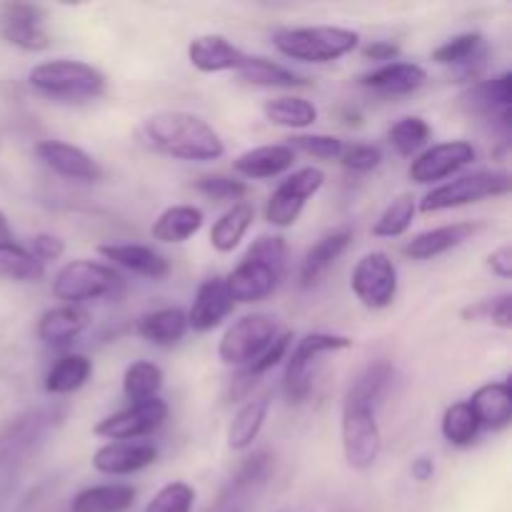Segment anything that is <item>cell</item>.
I'll return each mask as SVG.
<instances>
[{
	"label": "cell",
	"instance_id": "obj_1",
	"mask_svg": "<svg viewBox=\"0 0 512 512\" xmlns=\"http://www.w3.org/2000/svg\"><path fill=\"white\" fill-rule=\"evenodd\" d=\"M143 135L158 153L185 163H213L225 155L218 130L188 110H158L145 118Z\"/></svg>",
	"mask_w": 512,
	"mask_h": 512
},
{
	"label": "cell",
	"instance_id": "obj_2",
	"mask_svg": "<svg viewBox=\"0 0 512 512\" xmlns=\"http://www.w3.org/2000/svg\"><path fill=\"white\" fill-rule=\"evenodd\" d=\"M288 245L283 235H260L225 278L233 303H258L275 293L285 273Z\"/></svg>",
	"mask_w": 512,
	"mask_h": 512
},
{
	"label": "cell",
	"instance_id": "obj_3",
	"mask_svg": "<svg viewBox=\"0 0 512 512\" xmlns=\"http://www.w3.org/2000/svg\"><path fill=\"white\" fill-rule=\"evenodd\" d=\"M273 43L285 58L298 63L328 65L353 53L360 43L358 30L340 25H305V28L275 30Z\"/></svg>",
	"mask_w": 512,
	"mask_h": 512
},
{
	"label": "cell",
	"instance_id": "obj_4",
	"mask_svg": "<svg viewBox=\"0 0 512 512\" xmlns=\"http://www.w3.org/2000/svg\"><path fill=\"white\" fill-rule=\"evenodd\" d=\"M28 83L38 93L63 103H83L105 93V75L83 60H45L28 73Z\"/></svg>",
	"mask_w": 512,
	"mask_h": 512
},
{
	"label": "cell",
	"instance_id": "obj_5",
	"mask_svg": "<svg viewBox=\"0 0 512 512\" xmlns=\"http://www.w3.org/2000/svg\"><path fill=\"white\" fill-rule=\"evenodd\" d=\"M340 433H343L345 463L350 470L365 473L378 463L380 450H383V433L378 425V408L373 403L345 393Z\"/></svg>",
	"mask_w": 512,
	"mask_h": 512
},
{
	"label": "cell",
	"instance_id": "obj_6",
	"mask_svg": "<svg viewBox=\"0 0 512 512\" xmlns=\"http://www.w3.org/2000/svg\"><path fill=\"white\" fill-rule=\"evenodd\" d=\"M353 348V340L345 335L335 333H308L295 343L290 355L285 360V375L283 388L285 398L290 405H303L313 393L315 383V368H318L320 358L328 353H338V350Z\"/></svg>",
	"mask_w": 512,
	"mask_h": 512
},
{
	"label": "cell",
	"instance_id": "obj_7",
	"mask_svg": "<svg viewBox=\"0 0 512 512\" xmlns=\"http://www.w3.org/2000/svg\"><path fill=\"white\" fill-rule=\"evenodd\" d=\"M50 290H53L55 298L63 300V305H78L80 308L90 300L113 298L118 290H123V278L110 265L80 258L65 263L53 275Z\"/></svg>",
	"mask_w": 512,
	"mask_h": 512
},
{
	"label": "cell",
	"instance_id": "obj_8",
	"mask_svg": "<svg viewBox=\"0 0 512 512\" xmlns=\"http://www.w3.org/2000/svg\"><path fill=\"white\" fill-rule=\"evenodd\" d=\"M512 188V180L503 170H480L473 175H460V178L450 180V183L438 185L430 190L423 200H420V213H443V210L463 208V205L483 203V200L500 198L508 195Z\"/></svg>",
	"mask_w": 512,
	"mask_h": 512
},
{
	"label": "cell",
	"instance_id": "obj_9",
	"mask_svg": "<svg viewBox=\"0 0 512 512\" xmlns=\"http://www.w3.org/2000/svg\"><path fill=\"white\" fill-rule=\"evenodd\" d=\"M278 320L268 313L243 315L223 333L218 343L220 363L228 368H245L278 338Z\"/></svg>",
	"mask_w": 512,
	"mask_h": 512
},
{
	"label": "cell",
	"instance_id": "obj_10",
	"mask_svg": "<svg viewBox=\"0 0 512 512\" xmlns=\"http://www.w3.org/2000/svg\"><path fill=\"white\" fill-rule=\"evenodd\" d=\"M65 418L63 405H43V408L28 410V413L18 415L10 420L3 430H0V465H10L15 460L25 458L45 435L53 428H58Z\"/></svg>",
	"mask_w": 512,
	"mask_h": 512
},
{
	"label": "cell",
	"instance_id": "obj_11",
	"mask_svg": "<svg viewBox=\"0 0 512 512\" xmlns=\"http://www.w3.org/2000/svg\"><path fill=\"white\" fill-rule=\"evenodd\" d=\"M350 290L368 310H385L398 295V268L388 253H365L350 273Z\"/></svg>",
	"mask_w": 512,
	"mask_h": 512
},
{
	"label": "cell",
	"instance_id": "obj_12",
	"mask_svg": "<svg viewBox=\"0 0 512 512\" xmlns=\"http://www.w3.org/2000/svg\"><path fill=\"white\" fill-rule=\"evenodd\" d=\"M325 185V173L320 168H300L283 180L265 203V220L273 228H293L303 213L305 203Z\"/></svg>",
	"mask_w": 512,
	"mask_h": 512
},
{
	"label": "cell",
	"instance_id": "obj_13",
	"mask_svg": "<svg viewBox=\"0 0 512 512\" xmlns=\"http://www.w3.org/2000/svg\"><path fill=\"white\" fill-rule=\"evenodd\" d=\"M475 158H478V150L468 140L435 143L415 155L408 168V178L418 185H433L468 168L470 163H475Z\"/></svg>",
	"mask_w": 512,
	"mask_h": 512
},
{
	"label": "cell",
	"instance_id": "obj_14",
	"mask_svg": "<svg viewBox=\"0 0 512 512\" xmlns=\"http://www.w3.org/2000/svg\"><path fill=\"white\" fill-rule=\"evenodd\" d=\"M170 408L163 398H153V400H145V403H135L128 405L125 410L120 413L108 415L105 420H100L98 425L93 428V433L98 438L105 440H140L145 435L155 433L160 425L168 420Z\"/></svg>",
	"mask_w": 512,
	"mask_h": 512
},
{
	"label": "cell",
	"instance_id": "obj_15",
	"mask_svg": "<svg viewBox=\"0 0 512 512\" xmlns=\"http://www.w3.org/2000/svg\"><path fill=\"white\" fill-rule=\"evenodd\" d=\"M45 13L33 3H5L0 5V35L10 45L30 53L50 48V35L43 25Z\"/></svg>",
	"mask_w": 512,
	"mask_h": 512
},
{
	"label": "cell",
	"instance_id": "obj_16",
	"mask_svg": "<svg viewBox=\"0 0 512 512\" xmlns=\"http://www.w3.org/2000/svg\"><path fill=\"white\" fill-rule=\"evenodd\" d=\"M35 155L43 160L45 168L55 175L80 183H98L103 180V168L90 153H85L78 145H70L65 140H40L35 145Z\"/></svg>",
	"mask_w": 512,
	"mask_h": 512
},
{
	"label": "cell",
	"instance_id": "obj_17",
	"mask_svg": "<svg viewBox=\"0 0 512 512\" xmlns=\"http://www.w3.org/2000/svg\"><path fill=\"white\" fill-rule=\"evenodd\" d=\"M158 460V450L150 443H140V440H113L105 443L93 453V468L103 475H133L145 470Z\"/></svg>",
	"mask_w": 512,
	"mask_h": 512
},
{
	"label": "cell",
	"instance_id": "obj_18",
	"mask_svg": "<svg viewBox=\"0 0 512 512\" xmlns=\"http://www.w3.org/2000/svg\"><path fill=\"white\" fill-rule=\"evenodd\" d=\"M233 310L235 303L230 298L225 278L215 275V278H208L200 285L185 318H188V328H193L195 333H208V330L218 328Z\"/></svg>",
	"mask_w": 512,
	"mask_h": 512
},
{
	"label": "cell",
	"instance_id": "obj_19",
	"mask_svg": "<svg viewBox=\"0 0 512 512\" xmlns=\"http://www.w3.org/2000/svg\"><path fill=\"white\" fill-rule=\"evenodd\" d=\"M483 228V223H473V220H463V223H450L440 225V228L423 230V233L413 235V238L405 243L403 253L410 260H433L445 255L448 250L460 248L463 243H468L478 230Z\"/></svg>",
	"mask_w": 512,
	"mask_h": 512
},
{
	"label": "cell",
	"instance_id": "obj_20",
	"mask_svg": "<svg viewBox=\"0 0 512 512\" xmlns=\"http://www.w3.org/2000/svg\"><path fill=\"white\" fill-rule=\"evenodd\" d=\"M248 53L230 43L225 35L205 33L190 40L188 45V60L195 70L200 73H238L240 65L245 63Z\"/></svg>",
	"mask_w": 512,
	"mask_h": 512
},
{
	"label": "cell",
	"instance_id": "obj_21",
	"mask_svg": "<svg viewBox=\"0 0 512 512\" xmlns=\"http://www.w3.org/2000/svg\"><path fill=\"white\" fill-rule=\"evenodd\" d=\"M463 103L468 105L473 113L498 120L500 128L510 130L512 75L505 70V73L493 75V78L480 80V83H475L473 88L463 95Z\"/></svg>",
	"mask_w": 512,
	"mask_h": 512
},
{
	"label": "cell",
	"instance_id": "obj_22",
	"mask_svg": "<svg viewBox=\"0 0 512 512\" xmlns=\"http://www.w3.org/2000/svg\"><path fill=\"white\" fill-rule=\"evenodd\" d=\"M88 325V310L78 308V305H58V308H50L40 315L35 333L50 348H65L73 340H78L88 330Z\"/></svg>",
	"mask_w": 512,
	"mask_h": 512
},
{
	"label": "cell",
	"instance_id": "obj_23",
	"mask_svg": "<svg viewBox=\"0 0 512 512\" xmlns=\"http://www.w3.org/2000/svg\"><path fill=\"white\" fill-rule=\"evenodd\" d=\"M363 88L383 95H408L428 83V70L418 63H385L358 78Z\"/></svg>",
	"mask_w": 512,
	"mask_h": 512
},
{
	"label": "cell",
	"instance_id": "obj_24",
	"mask_svg": "<svg viewBox=\"0 0 512 512\" xmlns=\"http://www.w3.org/2000/svg\"><path fill=\"white\" fill-rule=\"evenodd\" d=\"M98 253L103 255L110 263L120 265V268L130 270V273L140 275V278L150 280H163L170 273V263L165 255H160L158 250L148 248V245L138 243H110L100 245Z\"/></svg>",
	"mask_w": 512,
	"mask_h": 512
},
{
	"label": "cell",
	"instance_id": "obj_25",
	"mask_svg": "<svg viewBox=\"0 0 512 512\" xmlns=\"http://www.w3.org/2000/svg\"><path fill=\"white\" fill-rule=\"evenodd\" d=\"M295 153L285 143L275 145H258V148H250L245 153H240L233 160V170L243 178L250 180H265L275 178V175H283L293 168Z\"/></svg>",
	"mask_w": 512,
	"mask_h": 512
},
{
	"label": "cell",
	"instance_id": "obj_26",
	"mask_svg": "<svg viewBox=\"0 0 512 512\" xmlns=\"http://www.w3.org/2000/svg\"><path fill=\"white\" fill-rule=\"evenodd\" d=\"M350 240H353V230L350 228H338V230H330L325 233L313 248L305 253L303 263H300L298 270V280H300V288H313L320 278L325 275V270L340 258V255L348 250Z\"/></svg>",
	"mask_w": 512,
	"mask_h": 512
},
{
	"label": "cell",
	"instance_id": "obj_27",
	"mask_svg": "<svg viewBox=\"0 0 512 512\" xmlns=\"http://www.w3.org/2000/svg\"><path fill=\"white\" fill-rule=\"evenodd\" d=\"M478 418L480 430H493L500 433L512 423V390L508 383H488L473 393L468 400Z\"/></svg>",
	"mask_w": 512,
	"mask_h": 512
},
{
	"label": "cell",
	"instance_id": "obj_28",
	"mask_svg": "<svg viewBox=\"0 0 512 512\" xmlns=\"http://www.w3.org/2000/svg\"><path fill=\"white\" fill-rule=\"evenodd\" d=\"M203 223V210L195 208V205H170V208H165L163 213L155 218L150 235H153V240H158V243L180 245L185 243V240L193 238V235H198Z\"/></svg>",
	"mask_w": 512,
	"mask_h": 512
},
{
	"label": "cell",
	"instance_id": "obj_29",
	"mask_svg": "<svg viewBox=\"0 0 512 512\" xmlns=\"http://www.w3.org/2000/svg\"><path fill=\"white\" fill-rule=\"evenodd\" d=\"M188 318L180 308H160L138 320V335L158 348H173L188 333Z\"/></svg>",
	"mask_w": 512,
	"mask_h": 512
},
{
	"label": "cell",
	"instance_id": "obj_30",
	"mask_svg": "<svg viewBox=\"0 0 512 512\" xmlns=\"http://www.w3.org/2000/svg\"><path fill=\"white\" fill-rule=\"evenodd\" d=\"M270 413V398L268 395H258V398H250L240 405L238 413L233 415L228 428V448L230 450H243L253 448V443L258 440L260 430H263L265 420Z\"/></svg>",
	"mask_w": 512,
	"mask_h": 512
},
{
	"label": "cell",
	"instance_id": "obj_31",
	"mask_svg": "<svg viewBox=\"0 0 512 512\" xmlns=\"http://www.w3.org/2000/svg\"><path fill=\"white\" fill-rule=\"evenodd\" d=\"M135 488L125 483L93 485L80 490L70 503V512H125L133 508Z\"/></svg>",
	"mask_w": 512,
	"mask_h": 512
},
{
	"label": "cell",
	"instance_id": "obj_32",
	"mask_svg": "<svg viewBox=\"0 0 512 512\" xmlns=\"http://www.w3.org/2000/svg\"><path fill=\"white\" fill-rule=\"evenodd\" d=\"M238 78L250 85H260V88H305L310 85L308 78L293 73L275 60L263 58V55H248L245 63L240 65Z\"/></svg>",
	"mask_w": 512,
	"mask_h": 512
},
{
	"label": "cell",
	"instance_id": "obj_33",
	"mask_svg": "<svg viewBox=\"0 0 512 512\" xmlns=\"http://www.w3.org/2000/svg\"><path fill=\"white\" fill-rule=\"evenodd\" d=\"M253 220H255L253 205L240 200V203H235L233 208L225 210V213L215 220L213 228H210V245H213L218 253H233V250L240 245V240L248 235Z\"/></svg>",
	"mask_w": 512,
	"mask_h": 512
},
{
	"label": "cell",
	"instance_id": "obj_34",
	"mask_svg": "<svg viewBox=\"0 0 512 512\" xmlns=\"http://www.w3.org/2000/svg\"><path fill=\"white\" fill-rule=\"evenodd\" d=\"M93 375V363L83 353H68L48 370L45 375V393L48 395H70L83 388Z\"/></svg>",
	"mask_w": 512,
	"mask_h": 512
},
{
	"label": "cell",
	"instance_id": "obj_35",
	"mask_svg": "<svg viewBox=\"0 0 512 512\" xmlns=\"http://www.w3.org/2000/svg\"><path fill=\"white\" fill-rule=\"evenodd\" d=\"M263 113L268 123L290 130H305L318 120V108L298 95H280V98L265 100Z\"/></svg>",
	"mask_w": 512,
	"mask_h": 512
},
{
	"label": "cell",
	"instance_id": "obj_36",
	"mask_svg": "<svg viewBox=\"0 0 512 512\" xmlns=\"http://www.w3.org/2000/svg\"><path fill=\"white\" fill-rule=\"evenodd\" d=\"M45 275V265L35 258L23 245L0 243V278L15 280V283H38Z\"/></svg>",
	"mask_w": 512,
	"mask_h": 512
},
{
	"label": "cell",
	"instance_id": "obj_37",
	"mask_svg": "<svg viewBox=\"0 0 512 512\" xmlns=\"http://www.w3.org/2000/svg\"><path fill=\"white\" fill-rule=\"evenodd\" d=\"M163 370L160 365L150 363V360H138V363L128 365L123 375V395L130 400V405L145 403V400L158 398L160 388H163Z\"/></svg>",
	"mask_w": 512,
	"mask_h": 512
},
{
	"label": "cell",
	"instance_id": "obj_38",
	"mask_svg": "<svg viewBox=\"0 0 512 512\" xmlns=\"http://www.w3.org/2000/svg\"><path fill=\"white\" fill-rule=\"evenodd\" d=\"M430 138H433V128L420 115H405L388 130V143L403 158L418 155L430 143Z\"/></svg>",
	"mask_w": 512,
	"mask_h": 512
},
{
	"label": "cell",
	"instance_id": "obj_39",
	"mask_svg": "<svg viewBox=\"0 0 512 512\" xmlns=\"http://www.w3.org/2000/svg\"><path fill=\"white\" fill-rule=\"evenodd\" d=\"M415 213H418V198L410 193L398 195L378 215V220L373 225V235L375 238H400V235H405L410 230Z\"/></svg>",
	"mask_w": 512,
	"mask_h": 512
},
{
	"label": "cell",
	"instance_id": "obj_40",
	"mask_svg": "<svg viewBox=\"0 0 512 512\" xmlns=\"http://www.w3.org/2000/svg\"><path fill=\"white\" fill-rule=\"evenodd\" d=\"M440 430H443V438L448 440L455 448H468V445L475 443L480 433V423L475 418L473 408L468 405V400L463 403H453L443 413V423H440Z\"/></svg>",
	"mask_w": 512,
	"mask_h": 512
},
{
	"label": "cell",
	"instance_id": "obj_41",
	"mask_svg": "<svg viewBox=\"0 0 512 512\" xmlns=\"http://www.w3.org/2000/svg\"><path fill=\"white\" fill-rule=\"evenodd\" d=\"M485 58V40L483 33H460L455 38L445 40L443 45L433 50V60L438 65H470L475 60Z\"/></svg>",
	"mask_w": 512,
	"mask_h": 512
},
{
	"label": "cell",
	"instance_id": "obj_42",
	"mask_svg": "<svg viewBox=\"0 0 512 512\" xmlns=\"http://www.w3.org/2000/svg\"><path fill=\"white\" fill-rule=\"evenodd\" d=\"M510 293L498 295V298H488V300H478V303L468 305L463 308V320L465 323H480V320H488L493 323L495 328L500 330H510L512 328V315H510Z\"/></svg>",
	"mask_w": 512,
	"mask_h": 512
},
{
	"label": "cell",
	"instance_id": "obj_43",
	"mask_svg": "<svg viewBox=\"0 0 512 512\" xmlns=\"http://www.w3.org/2000/svg\"><path fill=\"white\" fill-rule=\"evenodd\" d=\"M195 505V488L193 485L175 480V483L163 485L158 493L153 495L143 512H193Z\"/></svg>",
	"mask_w": 512,
	"mask_h": 512
},
{
	"label": "cell",
	"instance_id": "obj_44",
	"mask_svg": "<svg viewBox=\"0 0 512 512\" xmlns=\"http://www.w3.org/2000/svg\"><path fill=\"white\" fill-rule=\"evenodd\" d=\"M288 145L293 153H305L310 158H318V160H338L340 153H343V140L335 138V135H323V133H300L288 138Z\"/></svg>",
	"mask_w": 512,
	"mask_h": 512
},
{
	"label": "cell",
	"instance_id": "obj_45",
	"mask_svg": "<svg viewBox=\"0 0 512 512\" xmlns=\"http://www.w3.org/2000/svg\"><path fill=\"white\" fill-rule=\"evenodd\" d=\"M195 190L203 193L205 198L215 200V203H225V200H238L245 198L248 185L243 180L228 178V175H205V178L195 180Z\"/></svg>",
	"mask_w": 512,
	"mask_h": 512
},
{
	"label": "cell",
	"instance_id": "obj_46",
	"mask_svg": "<svg viewBox=\"0 0 512 512\" xmlns=\"http://www.w3.org/2000/svg\"><path fill=\"white\" fill-rule=\"evenodd\" d=\"M338 160L343 163V168L353 170V173H370V170H375L383 163V150H380L378 145L355 143L343 148Z\"/></svg>",
	"mask_w": 512,
	"mask_h": 512
},
{
	"label": "cell",
	"instance_id": "obj_47",
	"mask_svg": "<svg viewBox=\"0 0 512 512\" xmlns=\"http://www.w3.org/2000/svg\"><path fill=\"white\" fill-rule=\"evenodd\" d=\"M30 253L40 260V263H50V260L63 258L65 243L63 238L53 233H38L33 240H30Z\"/></svg>",
	"mask_w": 512,
	"mask_h": 512
},
{
	"label": "cell",
	"instance_id": "obj_48",
	"mask_svg": "<svg viewBox=\"0 0 512 512\" xmlns=\"http://www.w3.org/2000/svg\"><path fill=\"white\" fill-rule=\"evenodd\" d=\"M485 265L493 275H498L500 280H510L512 278V248L510 245H503V248L493 250V253L485 258Z\"/></svg>",
	"mask_w": 512,
	"mask_h": 512
},
{
	"label": "cell",
	"instance_id": "obj_49",
	"mask_svg": "<svg viewBox=\"0 0 512 512\" xmlns=\"http://www.w3.org/2000/svg\"><path fill=\"white\" fill-rule=\"evenodd\" d=\"M400 55V45L390 43V40H375V43H368L363 48L365 60H378V63H393Z\"/></svg>",
	"mask_w": 512,
	"mask_h": 512
},
{
	"label": "cell",
	"instance_id": "obj_50",
	"mask_svg": "<svg viewBox=\"0 0 512 512\" xmlns=\"http://www.w3.org/2000/svg\"><path fill=\"white\" fill-rule=\"evenodd\" d=\"M410 475H413V480H418V483H428V480H433L435 475L433 458H428V455L415 458L413 465H410Z\"/></svg>",
	"mask_w": 512,
	"mask_h": 512
},
{
	"label": "cell",
	"instance_id": "obj_51",
	"mask_svg": "<svg viewBox=\"0 0 512 512\" xmlns=\"http://www.w3.org/2000/svg\"><path fill=\"white\" fill-rule=\"evenodd\" d=\"M8 240H13V233H10L8 218H5V213L0 210V243H8Z\"/></svg>",
	"mask_w": 512,
	"mask_h": 512
}]
</instances>
